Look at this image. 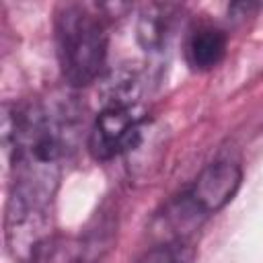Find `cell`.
I'll return each mask as SVG.
<instances>
[{
    "instance_id": "obj_1",
    "label": "cell",
    "mask_w": 263,
    "mask_h": 263,
    "mask_svg": "<svg viewBox=\"0 0 263 263\" xmlns=\"http://www.w3.org/2000/svg\"><path fill=\"white\" fill-rule=\"evenodd\" d=\"M55 47L62 76L70 86L95 82L107 60V25L101 8L62 4L55 12Z\"/></svg>"
},
{
    "instance_id": "obj_3",
    "label": "cell",
    "mask_w": 263,
    "mask_h": 263,
    "mask_svg": "<svg viewBox=\"0 0 263 263\" xmlns=\"http://www.w3.org/2000/svg\"><path fill=\"white\" fill-rule=\"evenodd\" d=\"M242 181V171L236 162L222 158L210 162L181 195V201L203 222L232 201Z\"/></svg>"
},
{
    "instance_id": "obj_2",
    "label": "cell",
    "mask_w": 263,
    "mask_h": 263,
    "mask_svg": "<svg viewBox=\"0 0 263 263\" xmlns=\"http://www.w3.org/2000/svg\"><path fill=\"white\" fill-rule=\"evenodd\" d=\"M144 111L138 101H105L88 134V150L97 160H113L140 146Z\"/></svg>"
},
{
    "instance_id": "obj_6",
    "label": "cell",
    "mask_w": 263,
    "mask_h": 263,
    "mask_svg": "<svg viewBox=\"0 0 263 263\" xmlns=\"http://www.w3.org/2000/svg\"><path fill=\"white\" fill-rule=\"evenodd\" d=\"M195 251L185 238H166L164 242L152 247L142 263H193Z\"/></svg>"
},
{
    "instance_id": "obj_4",
    "label": "cell",
    "mask_w": 263,
    "mask_h": 263,
    "mask_svg": "<svg viewBox=\"0 0 263 263\" xmlns=\"http://www.w3.org/2000/svg\"><path fill=\"white\" fill-rule=\"evenodd\" d=\"M179 12L175 4H146L138 14L136 37L140 47L146 53H160L168 47L175 29H177Z\"/></svg>"
},
{
    "instance_id": "obj_5",
    "label": "cell",
    "mask_w": 263,
    "mask_h": 263,
    "mask_svg": "<svg viewBox=\"0 0 263 263\" xmlns=\"http://www.w3.org/2000/svg\"><path fill=\"white\" fill-rule=\"evenodd\" d=\"M228 37L216 25H197L185 43V58L193 70H214L226 55Z\"/></svg>"
}]
</instances>
